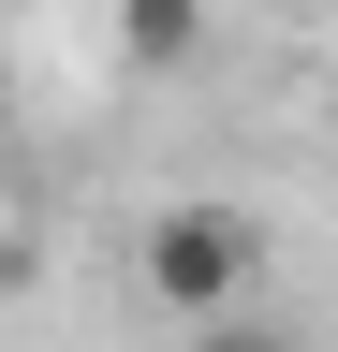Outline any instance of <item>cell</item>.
I'll use <instances>...</instances> for the list:
<instances>
[{
    "mask_svg": "<svg viewBox=\"0 0 338 352\" xmlns=\"http://www.w3.org/2000/svg\"><path fill=\"white\" fill-rule=\"evenodd\" d=\"M235 279H250V220H235V206H177V220H147V294L177 308V323L235 308Z\"/></svg>",
    "mask_w": 338,
    "mask_h": 352,
    "instance_id": "obj_1",
    "label": "cell"
},
{
    "mask_svg": "<svg viewBox=\"0 0 338 352\" xmlns=\"http://www.w3.org/2000/svg\"><path fill=\"white\" fill-rule=\"evenodd\" d=\"M177 352H294V338L250 323V308H206V323H177Z\"/></svg>",
    "mask_w": 338,
    "mask_h": 352,
    "instance_id": "obj_2",
    "label": "cell"
},
{
    "mask_svg": "<svg viewBox=\"0 0 338 352\" xmlns=\"http://www.w3.org/2000/svg\"><path fill=\"white\" fill-rule=\"evenodd\" d=\"M133 44L162 59V44H191V0H133Z\"/></svg>",
    "mask_w": 338,
    "mask_h": 352,
    "instance_id": "obj_3",
    "label": "cell"
}]
</instances>
